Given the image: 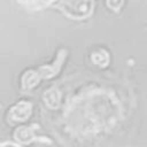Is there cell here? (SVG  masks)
I'll return each instance as SVG.
<instances>
[{
    "label": "cell",
    "mask_w": 147,
    "mask_h": 147,
    "mask_svg": "<svg viewBox=\"0 0 147 147\" xmlns=\"http://www.w3.org/2000/svg\"><path fill=\"white\" fill-rule=\"evenodd\" d=\"M54 7H56L64 16L80 21L93 14L94 0H59Z\"/></svg>",
    "instance_id": "1"
},
{
    "label": "cell",
    "mask_w": 147,
    "mask_h": 147,
    "mask_svg": "<svg viewBox=\"0 0 147 147\" xmlns=\"http://www.w3.org/2000/svg\"><path fill=\"white\" fill-rule=\"evenodd\" d=\"M31 113H32L31 103L26 101H21L9 110V117L14 122H23L30 117Z\"/></svg>",
    "instance_id": "2"
},
{
    "label": "cell",
    "mask_w": 147,
    "mask_h": 147,
    "mask_svg": "<svg viewBox=\"0 0 147 147\" xmlns=\"http://www.w3.org/2000/svg\"><path fill=\"white\" fill-rule=\"evenodd\" d=\"M21 7L29 11H39L48 7H54L59 0H15Z\"/></svg>",
    "instance_id": "3"
},
{
    "label": "cell",
    "mask_w": 147,
    "mask_h": 147,
    "mask_svg": "<svg viewBox=\"0 0 147 147\" xmlns=\"http://www.w3.org/2000/svg\"><path fill=\"white\" fill-rule=\"evenodd\" d=\"M124 1L125 0H106V5L109 9L117 11L122 8V6L124 5Z\"/></svg>",
    "instance_id": "4"
},
{
    "label": "cell",
    "mask_w": 147,
    "mask_h": 147,
    "mask_svg": "<svg viewBox=\"0 0 147 147\" xmlns=\"http://www.w3.org/2000/svg\"><path fill=\"white\" fill-rule=\"evenodd\" d=\"M1 147H20V146L14 145V144H9V142H7V144H2V146H1Z\"/></svg>",
    "instance_id": "5"
}]
</instances>
